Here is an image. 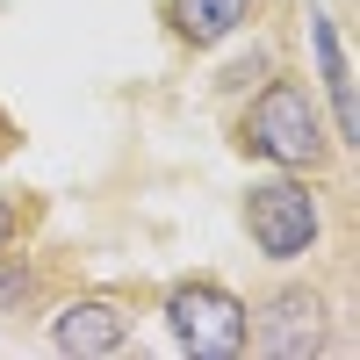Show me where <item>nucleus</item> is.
Here are the masks:
<instances>
[{
	"instance_id": "obj_1",
	"label": "nucleus",
	"mask_w": 360,
	"mask_h": 360,
	"mask_svg": "<svg viewBox=\"0 0 360 360\" xmlns=\"http://www.w3.org/2000/svg\"><path fill=\"white\" fill-rule=\"evenodd\" d=\"M231 152L252 166H281V173H332L346 159L317 86L288 65H274L259 86L231 101Z\"/></svg>"
},
{
	"instance_id": "obj_2",
	"label": "nucleus",
	"mask_w": 360,
	"mask_h": 360,
	"mask_svg": "<svg viewBox=\"0 0 360 360\" xmlns=\"http://www.w3.org/2000/svg\"><path fill=\"white\" fill-rule=\"evenodd\" d=\"M324 202H332L324 173L259 166V173L245 180V195H238V231L252 238V252H259L266 266H303L310 252H324V231H332Z\"/></svg>"
},
{
	"instance_id": "obj_3",
	"label": "nucleus",
	"mask_w": 360,
	"mask_h": 360,
	"mask_svg": "<svg viewBox=\"0 0 360 360\" xmlns=\"http://www.w3.org/2000/svg\"><path fill=\"white\" fill-rule=\"evenodd\" d=\"M332 288L310 281V274H288L274 288L245 295V353L259 360H317L332 353L339 332H332Z\"/></svg>"
},
{
	"instance_id": "obj_4",
	"label": "nucleus",
	"mask_w": 360,
	"mask_h": 360,
	"mask_svg": "<svg viewBox=\"0 0 360 360\" xmlns=\"http://www.w3.org/2000/svg\"><path fill=\"white\" fill-rule=\"evenodd\" d=\"M137 317H144V288H130V281L58 288L44 310V346L65 360H108L137 339Z\"/></svg>"
},
{
	"instance_id": "obj_5",
	"label": "nucleus",
	"mask_w": 360,
	"mask_h": 360,
	"mask_svg": "<svg viewBox=\"0 0 360 360\" xmlns=\"http://www.w3.org/2000/svg\"><path fill=\"white\" fill-rule=\"evenodd\" d=\"M159 317L180 353L195 360H245V295L224 274H180L159 288Z\"/></svg>"
},
{
	"instance_id": "obj_6",
	"label": "nucleus",
	"mask_w": 360,
	"mask_h": 360,
	"mask_svg": "<svg viewBox=\"0 0 360 360\" xmlns=\"http://www.w3.org/2000/svg\"><path fill=\"white\" fill-rule=\"evenodd\" d=\"M303 37H310V58H317V101L324 115H332V137H339V152L353 159V144H360V101H353V58H346V37H339V22L310 8L303 15Z\"/></svg>"
},
{
	"instance_id": "obj_7",
	"label": "nucleus",
	"mask_w": 360,
	"mask_h": 360,
	"mask_svg": "<svg viewBox=\"0 0 360 360\" xmlns=\"http://www.w3.org/2000/svg\"><path fill=\"white\" fill-rule=\"evenodd\" d=\"M159 22L188 58H209L259 22V0H159Z\"/></svg>"
},
{
	"instance_id": "obj_8",
	"label": "nucleus",
	"mask_w": 360,
	"mask_h": 360,
	"mask_svg": "<svg viewBox=\"0 0 360 360\" xmlns=\"http://www.w3.org/2000/svg\"><path fill=\"white\" fill-rule=\"evenodd\" d=\"M51 295H58V259L37 252V238H29V245H15V252H0V324L44 317Z\"/></svg>"
},
{
	"instance_id": "obj_9",
	"label": "nucleus",
	"mask_w": 360,
	"mask_h": 360,
	"mask_svg": "<svg viewBox=\"0 0 360 360\" xmlns=\"http://www.w3.org/2000/svg\"><path fill=\"white\" fill-rule=\"evenodd\" d=\"M44 217H51V202L37 188H0V252L29 245V238L44 231Z\"/></svg>"
},
{
	"instance_id": "obj_10",
	"label": "nucleus",
	"mask_w": 360,
	"mask_h": 360,
	"mask_svg": "<svg viewBox=\"0 0 360 360\" xmlns=\"http://www.w3.org/2000/svg\"><path fill=\"white\" fill-rule=\"evenodd\" d=\"M274 65H281L274 51H252V58H238V65H224V72H217V101H238L245 86H259V79L274 72Z\"/></svg>"
},
{
	"instance_id": "obj_11",
	"label": "nucleus",
	"mask_w": 360,
	"mask_h": 360,
	"mask_svg": "<svg viewBox=\"0 0 360 360\" xmlns=\"http://www.w3.org/2000/svg\"><path fill=\"white\" fill-rule=\"evenodd\" d=\"M15 144H22V123H15V115H8V108H0V159H8V152H15Z\"/></svg>"
}]
</instances>
